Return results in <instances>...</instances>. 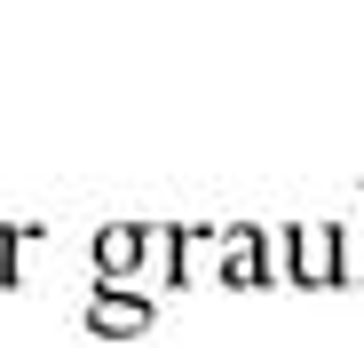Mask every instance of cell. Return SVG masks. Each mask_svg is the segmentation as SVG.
I'll return each mask as SVG.
<instances>
[{
  "mask_svg": "<svg viewBox=\"0 0 364 348\" xmlns=\"http://www.w3.org/2000/svg\"><path fill=\"white\" fill-rule=\"evenodd\" d=\"M103 261H111V269H127V261H135V238H127V229H119V238H103Z\"/></svg>",
  "mask_w": 364,
  "mask_h": 348,
  "instance_id": "cell-1",
  "label": "cell"
}]
</instances>
